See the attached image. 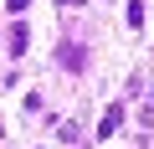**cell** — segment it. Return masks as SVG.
<instances>
[{
	"label": "cell",
	"instance_id": "cell-2",
	"mask_svg": "<svg viewBox=\"0 0 154 149\" xmlns=\"http://www.w3.org/2000/svg\"><path fill=\"white\" fill-rule=\"evenodd\" d=\"M26 41H31V26H26V21H16V31H11V57H21V51H26Z\"/></svg>",
	"mask_w": 154,
	"mask_h": 149
},
{
	"label": "cell",
	"instance_id": "cell-1",
	"mask_svg": "<svg viewBox=\"0 0 154 149\" xmlns=\"http://www.w3.org/2000/svg\"><path fill=\"white\" fill-rule=\"evenodd\" d=\"M57 57H62V67H67V72H82V67H88V51L77 46V41H62V46H57Z\"/></svg>",
	"mask_w": 154,
	"mask_h": 149
},
{
	"label": "cell",
	"instance_id": "cell-3",
	"mask_svg": "<svg viewBox=\"0 0 154 149\" xmlns=\"http://www.w3.org/2000/svg\"><path fill=\"white\" fill-rule=\"evenodd\" d=\"M118 123H123V108H108V118H103V123H98V139H108V134H113V129H118Z\"/></svg>",
	"mask_w": 154,
	"mask_h": 149
},
{
	"label": "cell",
	"instance_id": "cell-5",
	"mask_svg": "<svg viewBox=\"0 0 154 149\" xmlns=\"http://www.w3.org/2000/svg\"><path fill=\"white\" fill-rule=\"evenodd\" d=\"M57 5H88V0H57Z\"/></svg>",
	"mask_w": 154,
	"mask_h": 149
},
{
	"label": "cell",
	"instance_id": "cell-4",
	"mask_svg": "<svg viewBox=\"0 0 154 149\" xmlns=\"http://www.w3.org/2000/svg\"><path fill=\"white\" fill-rule=\"evenodd\" d=\"M5 5H11V11H26V5H31V0H5Z\"/></svg>",
	"mask_w": 154,
	"mask_h": 149
}]
</instances>
